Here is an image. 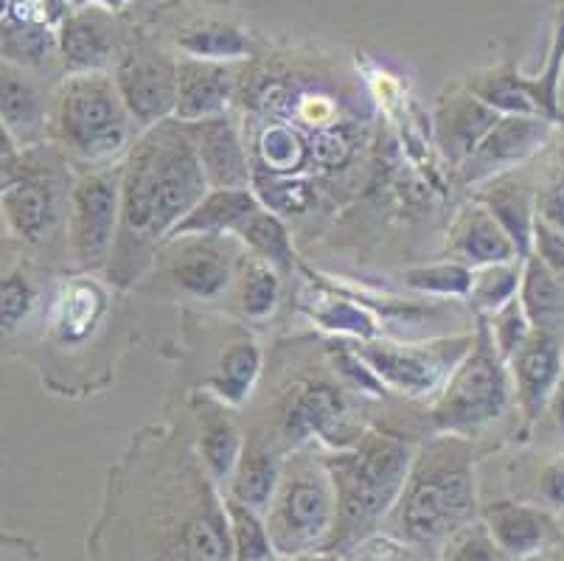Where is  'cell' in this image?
I'll return each mask as SVG.
<instances>
[{
  "mask_svg": "<svg viewBox=\"0 0 564 561\" xmlns=\"http://www.w3.org/2000/svg\"><path fill=\"white\" fill-rule=\"evenodd\" d=\"M70 253L82 270H105L121 219V166L79 174L68 203Z\"/></svg>",
  "mask_w": 564,
  "mask_h": 561,
  "instance_id": "ba28073f",
  "label": "cell"
},
{
  "mask_svg": "<svg viewBox=\"0 0 564 561\" xmlns=\"http://www.w3.org/2000/svg\"><path fill=\"white\" fill-rule=\"evenodd\" d=\"M234 236L248 247L253 259L270 265L279 276L292 272L295 259H299L284 219L279 214H273V211L261 208V205L234 230Z\"/></svg>",
  "mask_w": 564,
  "mask_h": 561,
  "instance_id": "f1b7e54d",
  "label": "cell"
},
{
  "mask_svg": "<svg viewBox=\"0 0 564 561\" xmlns=\"http://www.w3.org/2000/svg\"><path fill=\"white\" fill-rule=\"evenodd\" d=\"M186 130L208 188H250L253 169H250L239 127L228 112L186 123Z\"/></svg>",
  "mask_w": 564,
  "mask_h": 561,
  "instance_id": "4fadbf2b",
  "label": "cell"
},
{
  "mask_svg": "<svg viewBox=\"0 0 564 561\" xmlns=\"http://www.w3.org/2000/svg\"><path fill=\"white\" fill-rule=\"evenodd\" d=\"M261 374V348L253 339H236L219 357L214 377L205 382L208 396L228 404V408H242L253 393Z\"/></svg>",
  "mask_w": 564,
  "mask_h": 561,
  "instance_id": "4316f807",
  "label": "cell"
},
{
  "mask_svg": "<svg viewBox=\"0 0 564 561\" xmlns=\"http://www.w3.org/2000/svg\"><path fill=\"white\" fill-rule=\"evenodd\" d=\"M511 399L514 393H511L509 363L491 346L486 321L478 317L475 343L435 396L430 419L435 432L471 439L509 413Z\"/></svg>",
  "mask_w": 564,
  "mask_h": 561,
  "instance_id": "8992f818",
  "label": "cell"
},
{
  "mask_svg": "<svg viewBox=\"0 0 564 561\" xmlns=\"http://www.w3.org/2000/svg\"><path fill=\"white\" fill-rule=\"evenodd\" d=\"M242 432L228 413V404L205 396L203 408H197V455L214 486L230 481L236 461L242 455Z\"/></svg>",
  "mask_w": 564,
  "mask_h": 561,
  "instance_id": "603a6c76",
  "label": "cell"
},
{
  "mask_svg": "<svg viewBox=\"0 0 564 561\" xmlns=\"http://www.w3.org/2000/svg\"><path fill=\"white\" fill-rule=\"evenodd\" d=\"M346 561H424L422 553L402 539L391 537V533H371L368 539L354 544L348 553H343Z\"/></svg>",
  "mask_w": 564,
  "mask_h": 561,
  "instance_id": "ee69618b",
  "label": "cell"
},
{
  "mask_svg": "<svg viewBox=\"0 0 564 561\" xmlns=\"http://www.w3.org/2000/svg\"><path fill=\"white\" fill-rule=\"evenodd\" d=\"M348 154H351V143L337 130H321L310 143V158L326 169L343 166L348 161Z\"/></svg>",
  "mask_w": 564,
  "mask_h": 561,
  "instance_id": "bcb514c9",
  "label": "cell"
},
{
  "mask_svg": "<svg viewBox=\"0 0 564 561\" xmlns=\"http://www.w3.org/2000/svg\"><path fill=\"white\" fill-rule=\"evenodd\" d=\"M205 192L186 123L166 118L138 132L121 166V219L107 276L118 287L132 284Z\"/></svg>",
  "mask_w": 564,
  "mask_h": 561,
  "instance_id": "6da1fadb",
  "label": "cell"
},
{
  "mask_svg": "<svg viewBox=\"0 0 564 561\" xmlns=\"http://www.w3.org/2000/svg\"><path fill=\"white\" fill-rule=\"evenodd\" d=\"M464 87L500 116H540L525 90V76L517 71L511 60L497 65V68L475 71L464 82Z\"/></svg>",
  "mask_w": 564,
  "mask_h": 561,
  "instance_id": "f546056e",
  "label": "cell"
},
{
  "mask_svg": "<svg viewBox=\"0 0 564 561\" xmlns=\"http://www.w3.org/2000/svg\"><path fill=\"white\" fill-rule=\"evenodd\" d=\"M105 306V295L96 290V284H76L65 292V298L56 303L54 328L63 339L85 337L87 328L94 326Z\"/></svg>",
  "mask_w": 564,
  "mask_h": 561,
  "instance_id": "74e56055",
  "label": "cell"
},
{
  "mask_svg": "<svg viewBox=\"0 0 564 561\" xmlns=\"http://www.w3.org/2000/svg\"><path fill=\"white\" fill-rule=\"evenodd\" d=\"M286 455L290 452L279 439H264L261 432H253L250 439L242 441V455L236 461V470L228 481V497L264 514L279 486Z\"/></svg>",
  "mask_w": 564,
  "mask_h": 561,
  "instance_id": "44dd1931",
  "label": "cell"
},
{
  "mask_svg": "<svg viewBox=\"0 0 564 561\" xmlns=\"http://www.w3.org/2000/svg\"><path fill=\"white\" fill-rule=\"evenodd\" d=\"M177 48L192 60L208 62H242L253 56V40L236 23L225 20H197L181 29Z\"/></svg>",
  "mask_w": 564,
  "mask_h": 561,
  "instance_id": "83f0119b",
  "label": "cell"
},
{
  "mask_svg": "<svg viewBox=\"0 0 564 561\" xmlns=\"http://www.w3.org/2000/svg\"><path fill=\"white\" fill-rule=\"evenodd\" d=\"M281 295V276L270 265L250 259L242 270L239 284V303L250 321H264L275 312Z\"/></svg>",
  "mask_w": 564,
  "mask_h": 561,
  "instance_id": "f35d334b",
  "label": "cell"
},
{
  "mask_svg": "<svg viewBox=\"0 0 564 561\" xmlns=\"http://www.w3.org/2000/svg\"><path fill=\"white\" fill-rule=\"evenodd\" d=\"M511 393L520 408L525 427L536 424L545 416L551 396L564 377L562 337L545 332H531L525 346L509 359Z\"/></svg>",
  "mask_w": 564,
  "mask_h": 561,
  "instance_id": "7c38bea8",
  "label": "cell"
},
{
  "mask_svg": "<svg viewBox=\"0 0 564 561\" xmlns=\"http://www.w3.org/2000/svg\"><path fill=\"white\" fill-rule=\"evenodd\" d=\"M121 101L130 110L138 130H150L155 123L174 116L177 96V60L163 54L155 45H130L112 68Z\"/></svg>",
  "mask_w": 564,
  "mask_h": 561,
  "instance_id": "9c48e42d",
  "label": "cell"
},
{
  "mask_svg": "<svg viewBox=\"0 0 564 561\" xmlns=\"http://www.w3.org/2000/svg\"><path fill=\"white\" fill-rule=\"evenodd\" d=\"M9 12V0H0V18Z\"/></svg>",
  "mask_w": 564,
  "mask_h": 561,
  "instance_id": "11a10c76",
  "label": "cell"
},
{
  "mask_svg": "<svg viewBox=\"0 0 564 561\" xmlns=\"http://www.w3.org/2000/svg\"><path fill=\"white\" fill-rule=\"evenodd\" d=\"M484 192L478 194V203L497 219L511 245L517 247V256L525 259L533 247V225H536V197L525 183L514 174H500L480 185Z\"/></svg>",
  "mask_w": 564,
  "mask_h": 561,
  "instance_id": "cb8c5ba5",
  "label": "cell"
},
{
  "mask_svg": "<svg viewBox=\"0 0 564 561\" xmlns=\"http://www.w3.org/2000/svg\"><path fill=\"white\" fill-rule=\"evenodd\" d=\"M438 555L441 561H502L506 559L480 519L478 522L466 525L464 531L455 533V537L438 550Z\"/></svg>",
  "mask_w": 564,
  "mask_h": 561,
  "instance_id": "7bdbcfd3",
  "label": "cell"
},
{
  "mask_svg": "<svg viewBox=\"0 0 564 561\" xmlns=\"http://www.w3.org/2000/svg\"><path fill=\"white\" fill-rule=\"evenodd\" d=\"M486 328H489V337H491V346L497 348L506 363L525 346V339L531 337V323H528L525 312L520 306V298L509 301L506 306H500L495 315L484 317Z\"/></svg>",
  "mask_w": 564,
  "mask_h": 561,
  "instance_id": "ab89813d",
  "label": "cell"
},
{
  "mask_svg": "<svg viewBox=\"0 0 564 561\" xmlns=\"http://www.w3.org/2000/svg\"><path fill=\"white\" fill-rule=\"evenodd\" d=\"M447 250L455 261L466 267H486V265H502V261H514L517 247L506 236V230L497 225L495 216L471 199L464 208L455 214L453 225L447 234Z\"/></svg>",
  "mask_w": 564,
  "mask_h": 561,
  "instance_id": "ffe728a7",
  "label": "cell"
},
{
  "mask_svg": "<svg viewBox=\"0 0 564 561\" xmlns=\"http://www.w3.org/2000/svg\"><path fill=\"white\" fill-rule=\"evenodd\" d=\"M520 306L525 312L533 332H545L562 337L564 334V284L542 265L536 256L522 259Z\"/></svg>",
  "mask_w": 564,
  "mask_h": 561,
  "instance_id": "484cf974",
  "label": "cell"
},
{
  "mask_svg": "<svg viewBox=\"0 0 564 561\" xmlns=\"http://www.w3.org/2000/svg\"><path fill=\"white\" fill-rule=\"evenodd\" d=\"M181 241L169 276L194 298H219L234 281V253L223 236H188Z\"/></svg>",
  "mask_w": 564,
  "mask_h": 561,
  "instance_id": "d6986e66",
  "label": "cell"
},
{
  "mask_svg": "<svg viewBox=\"0 0 564 561\" xmlns=\"http://www.w3.org/2000/svg\"><path fill=\"white\" fill-rule=\"evenodd\" d=\"M34 287L23 272L0 278V334H12L14 328L23 326L29 312L34 309Z\"/></svg>",
  "mask_w": 564,
  "mask_h": 561,
  "instance_id": "b9f144b4",
  "label": "cell"
},
{
  "mask_svg": "<svg viewBox=\"0 0 564 561\" xmlns=\"http://www.w3.org/2000/svg\"><path fill=\"white\" fill-rule=\"evenodd\" d=\"M312 321L321 323L329 332L351 334V337L360 339H373V334H377L373 317L366 309L354 306L351 301H323L321 306L312 309Z\"/></svg>",
  "mask_w": 564,
  "mask_h": 561,
  "instance_id": "60d3db41",
  "label": "cell"
},
{
  "mask_svg": "<svg viewBox=\"0 0 564 561\" xmlns=\"http://www.w3.org/2000/svg\"><path fill=\"white\" fill-rule=\"evenodd\" d=\"M236 90V68L230 62H208L181 56L177 60V96L174 116L177 121L192 123L228 112Z\"/></svg>",
  "mask_w": 564,
  "mask_h": 561,
  "instance_id": "2e32d148",
  "label": "cell"
},
{
  "mask_svg": "<svg viewBox=\"0 0 564 561\" xmlns=\"http://www.w3.org/2000/svg\"><path fill=\"white\" fill-rule=\"evenodd\" d=\"M295 561H346V559L337 553H312V555H304V559H295Z\"/></svg>",
  "mask_w": 564,
  "mask_h": 561,
  "instance_id": "db71d44e",
  "label": "cell"
},
{
  "mask_svg": "<svg viewBox=\"0 0 564 561\" xmlns=\"http://www.w3.org/2000/svg\"><path fill=\"white\" fill-rule=\"evenodd\" d=\"M522 278V259L502 261V265H486L471 270L469 303L478 312V317L495 315L497 309L514 301L520 292Z\"/></svg>",
  "mask_w": 564,
  "mask_h": 561,
  "instance_id": "836d02e7",
  "label": "cell"
},
{
  "mask_svg": "<svg viewBox=\"0 0 564 561\" xmlns=\"http://www.w3.org/2000/svg\"><path fill=\"white\" fill-rule=\"evenodd\" d=\"M267 533L279 559L326 553L335 528V488L323 457L292 450L281 470L273 500L264 511Z\"/></svg>",
  "mask_w": 564,
  "mask_h": 561,
  "instance_id": "5b68a950",
  "label": "cell"
},
{
  "mask_svg": "<svg viewBox=\"0 0 564 561\" xmlns=\"http://www.w3.org/2000/svg\"><path fill=\"white\" fill-rule=\"evenodd\" d=\"M70 7H101V9H107V12H121V7H124L127 0H68Z\"/></svg>",
  "mask_w": 564,
  "mask_h": 561,
  "instance_id": "816d5d0a",
  "label": "cell"
},
{
  "mask_svg": "<svg viewBox=\"0 0 564 561\" xmlns=\"http://www.w3.org/2000/svg\"><path fill=\"white\" fill-rule=\"evenodd\" d=\"M340 390L326 382L295 385L279 410V435L286 452L301 450L315 435H326L340 421Z\"/></svg>",
  "mask_w": 564,
  "mask_h": 561,
  "instance_id": "ac0fdd59",
  "label": "cell"
},
{
  "mask_svg": "<svg viewBox=\"0 0 564 561\" xmlns=\"http://www.w3.org/2000/svg\"><path fill=\"white\" fill-rule=\"evenodd\" d=\"M121 54V29L107 9H70L56 25V56L68 74H112Z\"/></svg>",
  "mask_w": 564,
  "mask_h": 561,
  "instance_id": "8fae6325",
  "label": "cell"
},
{
  "mask_svg": "<svg viewBox=\"0 0 564 561\" xmlns=\"http://www.w3.org/2000/svg\"><path fill=\"white\" fill-rule=\"evenodd\" d=\"M497 118H500V112L486 107L464 85L453 87L433 112L435 147L455 169H460L466 158L484 141L486 132L495 127Z\"/></svg>",
  "mask_w": 564,
  "mask_h": 561,
  "instance_id": "9a60e30c",
  "label": "cell"
},
{
  "mask_svg": "<svg viewBox=\"0 0 564 561\" xmlns=\"http://www.w3.org/2000/svg\"><path fill=\"white\" fill-rule=\"evenodd\" d=\"M223 503L230 528V561H279V553L267 533L264 514L236 503L228 494Z\"/></svg>",
  "mask_w": 564,
  "mask_h": 561,
  "instance_id": "d6a6232c",
  "label": "cell"
},
{
  "mask_svg": "<svg viewBox=\"0 0 564 561\" xmlns=\"http://www.w3.org/2000/svg\"><path fill=\"white\" fill-rule=\"evenodd\" d=\"M56 56V29L23 23L3 14L0 18V62L12 68H45Z\"/></svg>",
  "mask_w": 564,
  "mask_h": 561,
  "instance_id": "4dcf8cb0",
  "label": "cell"
},
{
  "mask_svg": "<svg viewBox=\"0 0 564 561\" xmlns=\"http://www.w3.org/2000/svg\"><path fill=\"white\" fill-rule=\"evenodd\" d=\"M471 343H475V334H455V337L430 339V343L360 339L354 354L371 368L382 388L397 390L408 399H430L441 393Z\"/></svg>",
  "mask_w": 564,
  "mask_h": 561,
  "instance_id": "52a82bcc",
  "label": "cell"
},
{
  "mask_svg": "<svg viewBox=\"0 0 564 561\" xmlns=\"http://www.w3.org/2000/svg\"><path fill=\"white\" fill-rule=\"evenodd\" d=\"M413 455L410 441L368 430L323 457L335 488V528L326 553H348L382 528L402 494Z\"/></svg>",
  "mask_w": 564,
  "mask_h": 561,
  "instance_id": "3957f363",
  "label": "cell"
},
{
  "mask_svg": "<svg viewBox=\"0 0 564 561\" xmlns=\"http://www.w3.org/2000/svg\"><path fill=\"white\" fill-rule=\"evenodd\" d=\"M3 219L29 245H43L63 216V192L45 169L29 163L25 177L0 199Z\"/></svg>",
  "mask_w": 564,
  "mask_h": 561,
  "instance_id": "5bb4252c",
  "label": "cell"
},
{
  "mask_svg": "<svg viewBox=\"0 0 564 561\" xmlns=\"http://www.w3.org/2000/svg\"><path fill=\"white\" fill-rule=\"evenodd\" d=\"M562 76H564V3L558 7L556 20H553L551 45H547L545 62L536 76H525V90L531 96L533 107L547 121L562 118V105H558V93H562Z\"/></svg>",
  "mask_w": 564,
  "mask_h": 561,
  "instance_id": "1f68e13d",
  "label": "cell"
},
{
  "mask_svg": "<svg viewBox=\"0 0 564 561\" xmlns=\"http://www.w3.org/2000/svg\"><path fill=\"white\" fill-rule=\"evenodd\" d=\"M531 253L564 284V234L553 228L551 223H545L540 214H536V225H533Z\"/></svg>",
  "mask_w": 564,
  "mask_h": 561,
  "instance_id": "f6af8a7d",
  "label": "cell"
},
{
  "mask_svg": "<svg viewBox=\"0 0 564 561\" xmlns=\"http://www.w3.org/2000/svg\"><path fill=\"white\" fill-rule=\"evenodd\" d=\"M480 522L506 559L525 561L540 555L556 537V525L547 508L522 503H491L480 511Z\"/></svg>",
  "mask_w": 564,
  "mask_h": 561,
  "instance_id": "e0dca14e",
  "label": "cell"
},
{
  "mask_svg": "<svg viewBox=\"0 0 564 561\" xmlns=\"http://www.w3.org/2000/svg\"><path fill=\"white\" fill-rule=\"evenodd\" d=\"M553 127L556 121L542 116H500L458 169L460 177L466 185H484L500 174H511L551 141Z\"/></svg>",
  "mask_w": 564,
  "mask_h": 561,
  "instance_id": "30bf717a",
  "label": "cell"
},
{
  "mask_svg": "<svg viewBox=\"0 0 564 561\" xmlns=\"http://www.w3.org/2000/svg\"><path fill=\"white\" fill-rule=\"evenodd\" d=\"M536 214L564 234V177L553 183L542 197H536Z\"/></svg>",
  "mask_w": 564,
  "mask_h": 561,
  "instance_id": "c3c4849f",
  "label": "cell"
},
{
  "mask_svg": "<svg viewBox=\"0 0 564 561\" xmlns=\"http://www.w3.org/2000/svg\"><path fill=\"white\" fill-rule=\"evenodd\" d=\"M250 192L256 194L261 208L273 214H304L312 205V185L299 174H270L256 172L250 180Z\"/></svg>",
  "mask_w": 564,
  "mask_h": 561,
  "instance_id": "e575fe53",
  "label": "cell"
},
{
  "mask_svg": "<svg viewBox=\"0 0 564 561\" xmlns=\"http://www.w3.org/2000/svg\"><path fill=\"white\" fill-rule=\"evenodd\" d=\"M259 158L264 163L261 172L299 174L310 161V143L286 123H270L259 136Z\"/></svg>",
  "mask_w": 564,
  "mask_h": 561,
  "instance_id": "d590c367",
  "label": "cell"
},
{
  "mask_svg": "<svg viewBox=\"0 0 564 561\" xmlns=\"http://www.w3.org/2000/svg\"><path fill=\"white\" fill-rule=\"evenodd\" d=\"M558 121H562V123H564V112H562V118H558Z\"/></svg>",
  "mask_w": 564,
  "mask_h": 561,
  "instance_id": "9f6ffc18",
  "label": "cell"
},
{
  "mask_svg": "<svg viewBox=\"0 0 564 561\" xmlns=\"http://www.w3.org/2000/svg\"><path fill=\"white\" fill-rule=\"evenodd\" d=\"M14 152H20L18 143L12 141V136L7 132V127L0 123V154H14Z\"/></svg>",
  "mask_w": 564,
  "mask_h": 561,
  "instance_id": "f5cc1de1",
  "label": "cell"
},
{
  "mask_svg": "<svg viewBox=\"0 0 564 561\" xmlns=\"http://www.w3.org/2000/svg\"><path fill=\"white\" fill-rule=\"evenodd\" d=\"M259 208V199L250 188H208L197 205L174 225L166 245L188 236H225L239 228L253 211Z\"/></svg>",
  "mask_w": 564,
  "mask_h": 561,
  "instance_id": "d4e9b609",
  "label": "cell"
},
{
  "mask_svg": "<svg viewBox=\"0 0 564 561\" xmlns=\"http://www.w3.org/2000/svg\"><path fill=\"white\" fill-rule=\"evenodd\" d=\"M478 481L469 439L438 432L415 446L408 481L384 528L419 553H438L466 525L478 522Z\"/></svg>",
  "mask_w": 564,
  "mask_h": 561,
  "instance_id": "7a4b0ae2",
  "label": "cell"
},
{
  "mask_svg": "<svg viewBox=\"0 0 564 561\" xmlns=\"http://www.w3.org/2000/svg\"><path fill=\"white\" fill-rule=\"evenodd\" d=\"M536 494H540L542 508L564 514V452L545 463V470L540 472V481H536Z\"/></svg>",
  "mask_w": 564,
  "mask_h": 561,
  "instance_id": "7dc6e473",
  "label": "cell"
},
{
  "mask_svg": "<svg viewBox=\"0 0 564 561\" xmlns=\"http://www.w3.org/2000/svg\"><path fill=\"white\" fill-rule=\"evenodd\" d=\"M54 132L68 152L94 166H110L130 152L138 123L121 101L112 74H68L56 93Z\"/></svg>",
  "mask_w": 564,
  "mask_h": 561,
  "instance_id": "277c9868",
  "label": "cell"
},
{
  "mask_svg": "<svg viewBox=\"0 0 564 561\" xmlns=\"http://www.w3.org/2000/svg\"><path fill=\"white\" fill-rule=\"evenodd\" d=\"M25 172H29V158H23V152L0 154V199L25 177Z\"/></svg>",
  "mask_w": 564,
  "mask_h": 561,
  "instance_id": "681fc988",
  "label": "cell"
},
{
  "mask_svg": "<svg viewBox=\"0 0 564 561\" xmlns=\"http://www.w3.org/2000/svg\"><path fill=\"white\" fill-rule=\"evenodd\" d=\"M404 284L415 292L444 298H466L471 287V267L460 261H435V265H415L404 270Z\"/></svg>",
  "mask_w": 564,
  "mask_h": 561,
  "instance_id": "8d00e7d4",
  "label": "cell"
},
{
  "mask_svg": "<svg viewBox=\"0 0 564 561\" xmlns=\"http://www.w3.org/2000/svg\"><path fill=\"white\" fill-rule=\"evenodd\" d=\"M545 413H551L553 427H556V432L564 439V377H562V382H558L556 393L551 396V404H547Z\"/></svg>",
  "mask_w": 564,
  "mask_h": 561,
  "instance_id": "f907efd6",
  "label": "cell"
},
{
  "mask_svg": "<svg viewBox=\"0 0 564 561\" xmlns=\"http://www.w3.org/2000/svg\"><path fill=\"white\" fill-rule=\"evenodd\" d=\"M0 123L7 127L18 149L43 147L48 136V105L32 79L20 68L0 62Z\"/></svg>",
  "mask_w": 564,
  "mask_h": 561,
  "instance_id": "7402d4cb",
  "label": "cell"
}]
</instances>
